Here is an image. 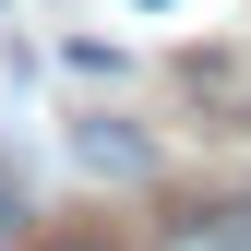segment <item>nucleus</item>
Segmentation results:
<instances>
[{
  "mask_svg": "<svg viewBox=\"0 0 251 251\" xmlns=\"http://www.w3.org/2000/svg\"><path fill=\"white\" fill-rule=\"evenodd\" d=\"M168 251H251V192H239V203H192V215H168Z\"/></svg>",
  "mask_w": 251,
  "mask_h": 251,
  "instance_id": "nucleus-1",
  "label": "nucleus"
},
{
  "mask_svg": "<svg viewBox=\"0 0 251 251\" xmlns=\"http://www.w3.org/2000/svg\"><path fill=\"white\" fill-rule=\"evenodd\" d=\"M84 168H120V179H144L155 155H144V132H108V120H84Z\"/></svg>",
  "mask_w": 251,
  "mask_h": 251,
  "instance_id": "nucleus-2",
  "label": "nucleus"
},
{
  "mask_svg": "<svg viewBox=\"0 0 251 251\" xmlns=\"http://www.w3.org/2000/svg\"><path fill=\"white\" fill-rule=\"evenodd\" d=\"M48 251H108V239H48Z\"/></svg>",
  "mask_w": 251,
  "mask_h": 251,
  "instance_id": "nucleus-3",
  "label": "nucleus"
},
{
  "mask_svg": "<svg viewBox=\"0 0 251 251\" xmlns=\"http://www.w3.org/2000/svg\"><path fill=\"white\" fill-rule=\"evenodd\" d=\"M144 12H168V0H144Z\"/></svg>",
  "mask_w": 251,
  "mask_h": 251,
  "instance_id": "nucleus-4",
  "label": "nucleus"
}]
</instances>
